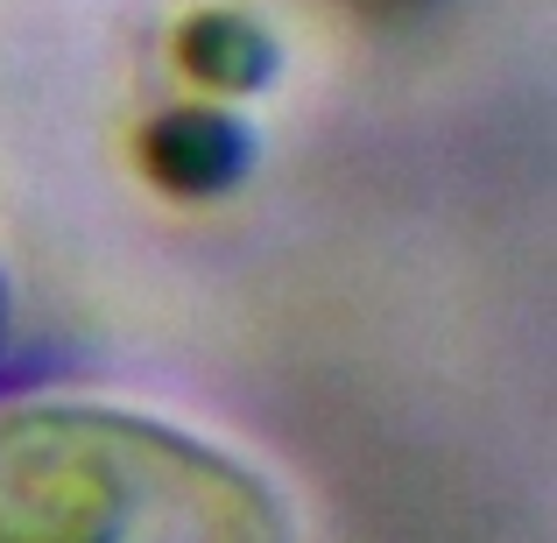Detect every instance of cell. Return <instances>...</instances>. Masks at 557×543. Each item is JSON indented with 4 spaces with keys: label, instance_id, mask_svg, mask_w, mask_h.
<instances>
[{
    "label": "cell",
    "instance_id": "cell-1",
    "mask_svg": "<svg viewBox=\"0 0 557 543\" xmlns=\"http://www.w3.org/2000/svg\"><path fill=\"white\" fill-rule=\"evenodd\" d=\"M0 543H297L255 459L92 395L0 403Z\"/></svg>",
    "mask_w": 557,
    "mask_h": 543
},
{
    "label": "cell",
    "instance_id": "cell-2",
    "mask_svg": "<svg viewBox=\"0 0 557 543\" xmlns=\"http://www.w3.org/2000/svg\"><path fill=\"white\" fill-rule=\"evenodd\" d=\"M247 163V141L226 113H170V121L149 127V170L156 184L184 190V198H205V190H226Z\"/></svg>",
    "mask_w": 557,
    "mask_h": 543
},
{
    "label": "cell",
    "instance_id": "cell-3",
    "mask_svg": "<svg viewBox=\"0 0 557 543\" xmlns=\"http://www.w3.org/2000/svg\"><path fill=\"white\" fill-rule=\"evenodd\" d=\"M177 71L205 92H255L275 71V42L247 14H190L177 28Z\"/></svg>",
    "mask_w": 557,
    "mask_h": 543
},
{
    "label": "cell",
    "instance_id": "cell-4",
    "mask_svg": "<svg viewBox=\"0 0 557 543\" xmlns=\"http://www.w3.org/2000/svg\"><path fill=\"white\" fill-rule=\"evenodd\" d=\"M8 311L14 304H8V269H0V354H8Z\"/></svg>",
    "mask_w": 557,
    "mask_h": 543
}]
</instances>
